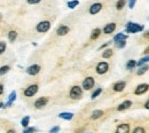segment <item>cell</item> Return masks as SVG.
Returning a JSON list of instances; mask_svg holds the SVG:
<instances>
[{
    "instance_id": "obj_1",
    "label": "cell",
    "mask_w": 149,
    "mask_h": 133,
    "mask_svg": "<svg viewBox=\"0 0 149 133\" xmlns=\"http://www.w3.org/2000/svg\"><path fill=\"white\" fill-rule=\"evenodd\" d=\"M143 30V25H140L138 23H133V22H129L126 24L125 31L129 33H137V32H141Z\"/></svg>"
},
{
    "instance_id": "obj_2",
    "label": "cell",
    "mask_w": 149,
    "mask_h": 133,
    "mask_svg": "<svg viewBox=\"0 0 149 133\" xmlns=\"http://www.w3.org/2000/svg\"><path fill=\"white\" fill-rule=\"evenodd\" d=\"M51 28V22L49 21H41L37 24V31L40 32V33H44V32H47Z\"/></svg>"
},
{
    "instance_id": "obj_3",
    "label": "cell",
    "mask_w": 149,
    "mask_h": 133,
    "mask_svg": "<svg viewBox=\"0 0 149 133\" xmlns=\"http://www.w3.org/2000/svg\"><path fill=\"white\" fill-rule=\"evenodd\" d=\"M37 92H38V85H37V84H33V85H30L29 87L25 88L24 95H25L26 98H32Z\"/></svg>"
},
{
    "instance_id": "obj_4",
    "label": "cell",
    "mask_w": 149,
    "mask_h": 133,
    "mask_svg": "<svg viewBox=\"0 0 149 133\" xmlns=\"http://www.w3.org/2000/svg\"><path fill=\"white\" fill-rule=\"evenodd\" d=\"M81 94H83L81 87H79V86H74V87H71V90H70V98H71V99L77 100V99H79V98L81 96Z\"/></svg>"
},
{
    "instance_id": "obj_5",
    "label": "cell",
    "mask_w": 149,
    "mask_h": 133,
    "mask_svg": "<svg viewBox=\"0 0 149 133\" xmlns=\"http://www.w3.org/2000/svg\"><path fill=\"white\" fill-rule=\"evenodd\" d=\"M94 87V78L93 77H87L84 79L83 82V88L88 91V90H92Z\"/></svg>"
},
{
    "instance_id": "obj_6",
    "label": "cell",
    "mask_w": 149,
    "mask_h": 133,
    "mask_svg": "<svg viewBox=\"0 0 149 133\" xmlns=\"http://www.w3.org/2000/svg\"><path fill=\"white\" fill-rule=\"evenodd\" d=\"M40 66L39 64H32V66H30L28 69H26V73L30 75V76H36L40 72Z\"/></svg>"
},
{
    "instance_id": "obj_7",
    "label": "cell",
    "mask_w": 149,
    "mask_h": 133,
    "mask_svg": "<svg viewBox=\"0 0 149 133\" xmlns=\"http://www.w3.org/2000/svg\"><path fill=\"white\" fill-rule=\"evenodd\" d=\"M108 69H109V64L103 61V62H100V63L98 64V67H96V72H98L99 75H104V73L108 71Z\"/></svg>"
},
{
    "instance_id": "obj_8",
    "label": "cell",
    "mask_w": 149,
    "mask_h": 133,
    "mask_svg": "<svg viewBox=\"0 0 149 133\" xmlns=\"http://www.w3.org/2000/svg\"><path fill=\"white\" fill-rule=\"evenodd\" d=\"M102 9V4L100 3H95L93 5H91V7H89V14L91 15H96L98 13H100Z\"/></svg>"
},
{
    "instance_id": "obj_9",
    "label": "cell",
    "mask_w": 149,
    "mask_h": 133,
    "mask_svg": "<svg viewBox=\"0 0 149 133\" xmlns=\"http://www.w3.org/2000/svg\"><path fill=\"white\" fill-rule=\"evenodd\" d=\"M47 102H48V99H47V98H39V99H37L36 102H35V107H36L37 109H41L43 107H45V105L47 104Z\"/></svg>"
},
{
    "instance_id": "obj_10",
    "label": "cell",
    "mask_w": 149,
    "mask_h": 133,
    "mask_svg": "<svg viewBox=\"0 0 149 133\" xmlns=\"http://www.w3.org/2000/svg\"><path fill=\"white\" fill-rule=\"evenodd\" d=\"M148 91V84H140L135 90H134V94L135 95H141L143 93H146Z\"/></svg>"
},
{
    "instance_id": "obj_11",
    "label": "cell",
    "mask_w": 149,
    "mask_h": 133,
    "mask_svg": "<svg viewBox=\"0 0 149 133\" xmlns=\"http://www.w3.org/2000/svg\"><path fill=\"white\" fill-rule=\"evenodd\" d=\"M115 133H130V125L129 124H121L116 128Z\"/></svg>"
},
{
    "instance_id": "obj_12",
    "label": "cell",
    "mask_w": 149,
    "mask_h": 133,
    "mask_svg": "<svg viewBox=\"0 0 149 133\" xmlns=\"http://www.w3.org/2000/svg\"><path fill=\"white\" fill-rule=\"evenodd\" d=\"M68 32H70V28H69V26H67V25H61L56 30L57 36H66Z\"/></svg>"
},
{
    "instance_id": "obj_13",
    "label": "cell",
    "mask_w": 149,
    "mask_h": 133,
    "mask_svg": "<svg viewBox=\"0 0 149 133\" xmlns=\"http://www.w3.org/2000/svg\"><path fill=\"white\" fill-rule=\"evenodd\" d=\"M116 29V23H108L106 26H104V29H103V32L106 35H110L115 31Z\"/></svg>"
},
{
    "instance_id": "obj_14",
    "label": "cell",
    "mask_w": 149,
    "mask_h": 133,
    "mask_svg": "<svg viewBox=\"0 0 149 133\" xmlns=\"http://www.w3.org/2000/svg\"><path fill=\"white\" fill-rule=\"evenodd\" d=\"M131 105H132V101L126 100V101H124V102H122L121 104H119L117 109H118V111H123V110H125V109H129Z\"/></svg>"
},
{
    "instance_id": "obj_15",
    "label": "cell",
    "mask_w": 149,
    "mask_h": 133,
    "mask_svg": "<svg viewBox=\"0 0 149 133\" xmlns=\"http://www.w3.org/2000/svg\"><path fill=\"white\" fill-rule=\"evenodd\" d=\"M125 86H126V83H125V82H123V81L117 82V83L114 85V91H115V92H122V91L125 88Z\"/></svg>"
},
{
    "instance_id": "obj_16",
    "label": "cell",
    "mask_w": 149,
    "mask_h": 133,
    "mask_svg": "<svg viewBox=\"0 0 149 133\" xmlns=\"http://www.w3.org/2000/svg\"><path fill=\"white\" fill-rule=\"evenodd\" d=\"M58 118L64 119V121H71L74 118V114L72 113H61L58 115Z\"/></svg>"
},
{
    "instance_id": "obj_17",
    "label": "cell",
    "mask_w": 149,
    "mask_h": 133,
    "mask_svg": "<svg viewBox=\"0 0 149 133\" xmlns=\"http://www.w3.org/2000/svg\"><path fill=\"white\" fill-rule=\"evenodd\" d=\"M15 99H16V92L13 91V92L9 94V96H8V102L6 103V105H4V107H11V104L15 101Z\"/></svg>"
},
{
    "instance_id": "obj_18",
    "label": "cell",
    "mask_w": 149,
    "mask_h": 133,
    "mask_svg": "<svg viewBox=\"0 0 149 133\" xmlns=\"http://www.w3.org/2000/svg\"><path fill=\"white\" fill-rule=\"evenodd\" d=\"M102 115H103V111H102V110H94V111L92 113L91 119L95 121V119H98V118H101V117H102Z\"/></svg>"
},
{
    "instance_id": "obj_19",
    "label": "cell",
    "mask_w": 149,
    "mask_h": 133,
    "mask_svg": "<svg viewBox=\"0 0 149 133\" xmlns=\"http://www.w3.org/2000/svg\"><path fill=\"white\" fill-rule=\"evenodd\" d=\"M127 39V36L125 35V33H123V32H121V33H117L115 37H114V40L115 41H119V40H126Z\"/></svg>"
},
{
    "instance_id": "obj_20",
    "label": "cell",
    "mask_w": 149,
    "mask_h": 133,
    "mask_svg": "<svg viewBox=\"0 0 149 133\" xmlns=\"http://www.w3.org/2000/svg\"><path fill=\"white\" fill-rule=\"evenodd\" d=\"M100 35H101V30H100V29H94V30L92 31L91 39H92V40H95V39H98V38L100 37Z\"/></svg>"
},
{
    "instance_id": "obj_21",
    "label": "cell",
    "mask_w": 149,
    "mask_h": 133,
    "mask_svg": "<svg viewBox=\"0 0 149 133\" xmlns=\"http://www.w3.org/2000/svg\"><path fill=\"white\" fill-rule=\"evenodd\" d=\"M16 38H17V32L16 31L12 30V31L8 32V39H9V41H15Z\"/></svg>"
},
{
    "instance_id": "obj_22",
    "label": "cell",
    "mask_w": 149,
    "mask_h": 133,
    "mask_svg": "<svg viewBox=\"0 0 149 133\" xmlns=\"http://www.w3.org/2000/svg\"><path fill=\"white\" fill-rule=\"evenodd\" d=\"M125 5H126V0H118L117 4H116V8L118 10H121Z\"/></svg>"
},
{
    "instance_id": "obj_23",
    "label": "cell",
    "mask_w": 149,
    "mask_h": 133,
    "mask_svg": "<svg viewBox=\"0 0 149 133\" xmlns=\"http://www.w3.org/2000/svg\"><path fill=\"white\" fill-rule=\"evenodd\" d=\"M112 56V50L111 49H106L103 53H102V58L103 59H109Z\"/></svg>"
},
{
    "instance_id": "obj_24",
    "label": "cell",
    "mask_w": 149,
    "mask_h": 133,
    "mask_svg": "<svg viewBox=\"0 0 149 133\" xmlns=\"http://www.w3.org/2000/svg\"><path fill=\"white\" fill-rule=\"evenodd\" d=\"M148 71V66H144V67H140V69L137 71V75L138 76H142L143 73H146Z\"/></svg>"
},
{
    "instance_id": "obj_25",
    "label": "cell",
    "mask_w": 149,
    "mask_h": 133,
    "mask_svg": "<svg viewBox=\"0 0 149 133\" xmlns=\"http://www.w3.org/2000/svg\"><path fill=\"white\" fill-rule=\"evenodd\" d=\"M9 66H3L1 68H0V76H4V75H6L8 71H9Z\"/></svg>"
},
{
    "instance_id": "obj_26",
    "label": "cell",
    "mask_w": 149,
    "mask_h": 133,
    "mask_svg": "<svg viewBox=\"0 0 149 133\" xmlns=\"http://www.w3.org/2000/svg\"><path fill=\"white\" fill-rule=\"evenodd\" d=\"M135 66H137V62H135L134 60H130V61L126 63V68H127L129 70L134 69V68H135Z\"/></svg>"
},
{
    "instance_id": "obj_27",
    "label": "cell",
    "mask_w": 149,
    "mask_h": 133,
    "mask_svg": "<svg viewBox=\"0 0 149 133\" xmlns=\"http://www.w3.org/2000/svg\"><path fill=\"white\" fill-rule=\"evenodd\" d=\"M101 93H102V88H100V87H99L98 90H95V91H94V92L92 93V95H91V98H92V100H94V99H96V98H98V96H99V95H100Z\"/></svg>"
},
{
    "instance_id": "obj_28",
    "label": "cell",
    "mask_w": 149,
    "mask_h": 133,
    "mask_svg": "<svg viewBox=\"0 0 149 133\" xmlns=\"http://www.w3.org/2000/svg\"><path fill=\"white\" fill-rule=\"evenodd\" d=\"M29 122H30V117L29 116H25L23 119H22V122H21V125L25 128V127H28L29 126Z\"/></svg>"
},
{
    "instance_id": "obj_29",
    "label": "cell",
    "mask_w": 149,
    "mask_h": 133,
    "mask_svg": "<svg viewBox=\"0 0 149 133\" xmlns=\"http://www.w3.org/2000/svg\"><path fill=\"white\" fill-rule=\"evenodd\" d=\"M77 5H79L78 0H72V1H69V3H68V7H69L70 9H74L75 7H77Z\"/></svg>"
},
{
    "instance_id": "obj_30",
    "label": "cell",
    "mask_w": 149,
    "mask_h": 133,
    "mask_svg": "<svg viewBox=\"0 0 149 133\" xmlns=\"http://www.w3.org/2000/svg\"><path fill=\"white\" fill-rule=\"evenodd\" d=\"M115 45L117 48H124L125 45H126V41L125 40H119V41H115Z\"/></svg>"
},
{
    "instance_id": "obj_31",
    "label": "cell",
    "mask_w": 149,
    "mask_h": 133,
    "mask_svg": "<svg viewBox=\"0 0 149 133\" xmlns=\"http://www.w3.org/2000/svg\"><path fill=\"white\" fill-rule=\"evenodd\" d=\"M148 60H149V58L148 56H144V58H142L138 63H137V66H139V67H142L144 63H147L148 62Z\"/></svg>"
},
{
    "instance_id": "obj_32",
    "label": "cell",
    "mask_w": 149,
    "mask_h": 133,
    "mask_svg": "<svg viewBox=\"0 0 149 133\" xmlns=\"http://www.w3.org/2000/svg\"><path fill=\"white\" fill-rule=\"evenodd\" d=\"M36 131H37L36 127H25V128L23 130V133H33V132H36Z\"/></svg>"
},
{
    "instance_id": "obj_33",
    "label": "cell",
    "mask_w": 149,
    "mask_h": 133,
    "mask_svg": "<svg viewBox=\"0 0 149 133\" xmlns=\"http://www.w3.org/2000/svg\"><path fill=\"white\" fill-rule=\"evenodd\" d=\"M5 50H6V43L0 41V55H1Z\"/></svg>"
},
{
    "instance_id": "obj_34",
    "label": "cell",
    "mask_w": 149,
    "mask_h": 133,
    "mask_svg": "<svg viewBox=\"0 0 149 133\" xmlns=\"http://www.w3.org/2000/svg\"><path fill=\"white\" fill-rule=\"evenodd\" d=\"M133 133H146V131H144V128H143V127L139 126V127H135V128H134Z\"/></svg>"
},
{
    "instance_id": "obj_35",
    "label": "cell",
    "mask_w": 149,
    "mask_h": 133,
    "mask_svg": "<svg viewBox=\"0 0 149 133\" xmlns=\"http://www.w3.org/2000/svg\"><path fill=\"white\" fill-rule=\"evenodd\" d=\"M41 1V0H28V3L30 5H36V4H39Z\"/></svg>"
},
{
    "instance_id": "obj_36",
    "label": "cell",
    "mask_w": 149,
    "mask_h": 133,
    "mask_svg": "<svg viewBox=\"0 0 149 133\" xmlns=\"http://www.w3.org/2000/svg\"><path fill=\"white\" fill-rule=\"evenodd\" d=\"M58 131H60V127H58V126H54L53 128H51L49 133H57Z\"/></svg>"
},
{
    "instance_id": "obj_37",
    "label": "cell",
    "mask_w": 149,
    "mask_h": 133,
    "mask_svg": "<svg viewBox=\"0 0 149 133\" xmlns=\"http://www.w3.org/2000/svg\"><path fill=\"white\" fill-rule=\"evenodd\" d=\"M135 3H137V0H130V1H129V7H130V8H133L134 5H135Z\"/></svg>"
},
{
    "instance_id": "obj_38",
    "label": "cell",
    "mask_w": 149,
    "mask_h": 133,
    "mask_svg": "<svg viewBox=\"0 0 149 133\" xmlns=\"http://www.w3.org/2000/svg\"><path fill=\"white\" fill-rule=\"evenodd\" d=\"M3 93H4V85L0 84V95H1Z\"/></svg>"
},
{
    "instance_id": "obj_39",
    "label": "cell",
    "mask_w": 149,
    "mask_h": 133,
    "mask_svg": "<svg viewBox=\"0 0 149 133\" xmlns=\"http://www.w3.org/2000/svg\"><path fill=\"white\" fill-rule=\"evenodd\" d=\"M144 108H146V109H149V103H148V101H146V103H144Z\"/></svg>"
},
{
    "instance_id": "obj_40",
    "label": "cell",
    "mask_w": 149,
    "mask_h": 133,
    "mask_svg": "<svg viewBox=\"0 0 149 133\" xmlns=\"http://www.w3.org/2000/svg\"><path fill=\"white\" fill-rule=\"evenodd\" d=\"M109 44H110V43H107V44H103V45L101 46V48H104V47H107V46H108Z\"/></svg>"
},
{
    "instance_id": "obj_41",
    "label": "cell",
    "mask_w": 149,
    "mask_h": 133,
    "mask_svg": "<svg viewBox=\"0 0 149 133\" xmlns=\"http://www.w3.org/2000/svg\"><path fill=\"white\" fill-rule=\"evenodd\" d=\"M7 133H16V132H15V131H14V130H9V131H8V132H7Z\"/></svg>"
},
{
    "instance_id": "obj_42",
    "label": "cell",
    "mask_w": 149,
    "mask_h": 133,
    "mask_svg": "<svg viewBox=\"0 0 149 133\" xmlns=\"http://www.w3.org/2000/svg\"><path fill=\"white\" fill-rule=\"evenodd\" d=\"M3 107H4V103H3V102H0V109H1Z\"/></svg>"
},
{
    "instance_id": "obj_43",
    "label": "cell",
    "mask_w": 149,
    "mask_h": 133,
    "mask_svg": "<svg viewBox=\"0 0 149 133\" xmlns=\"http://www.w3.org/2000/svg\"><path fill=\"white\" fill-rule=\"evenodd\" d=\"M88 133H91V132H88Z\"/></svg>"
}]
</instances>
